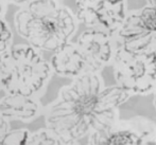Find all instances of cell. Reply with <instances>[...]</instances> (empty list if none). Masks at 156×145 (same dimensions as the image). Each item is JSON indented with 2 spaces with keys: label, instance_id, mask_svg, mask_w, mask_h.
<instances>
[{
  "label": "cell",
  "instance_id": "6da1fadb",
  "mask_svg": "<svg viewBox=\"0 0 156 145\" xmlns=\"http://www.w3.org/2000/svg\"><path fill=\"white\" fill-rule=\"evenodd\" d=\"M129 95L118 85L103 88L98 74L84 72L61 90L60 100L48 116V127L56 135L72 139L83 137L89 128L106 131L113 125L117 107Z\"/></svg>",
  "mask_w": 156,
  "mask_h": 145
},
{
  "label": "cell",
  "instance_id": "7a4b0ae2",
  "mask_svg": "<svg viewBox=\"0 0 156 145\" xmlns=\"http://www.w3.org/2000/svg\"><path fill=\"white\" fill-rule=\"evenodd\" d=\"M112 64L117 85L129 94H147L154 89L156 53L131 51L116 45Z\"/></svg>",
  "mask_w": 156,
  "mask_h": 145
},
{
  "label": "cell",
  "instance_id": "3957f363",
  "mask_svg": "<svg viewBox=\"0 0 156 145\" xmlns=\"http://www.w3.org/2000/svg\"><path fill=\"white\" fill-rule=\"evenodd\" d=\"M114 39L131 51L156 53V5L129 13Z\"/></svg>",
  "mask_w": 156,
  "mask_h": 145
},
{
  "label": "cell",
  "instance_id": "277c9868",
  "mask_svg": "<svg viewBox=\"0 0 156 145\" xmlns=\"http://www.w3.org/2000/svg\"><path fill=\"white\" fill-rule=\"evenodd\" d=\"M76 18L89 30L115 37L127 14V0H76Z\"/></svg>",
  "mask_w": 156,
  "mask_h": 145
},
{
  "label": "cell",
  "instance_id": "5b68a950",
  "mask_svg": "<svg viewBox=\"0 0 156 145\" xmlns=\"http://www.w3.org/2000/svg\"><path fill=\"white\" fill-rule=\"evenodd\" d=\"M76 47L84 58L85 72L97 73L112 63L116 43L114 37L88 29L80 35Z\"/></svg>",
  "mask_w": 156,
  "mask_h": 145
},
{
  "label": "cell",
  "instance_id": "8992f818",
  "mask_svg": "<svg viewBox=\"0 0 156 145\" xmlns=\"http://www.w3.org/2000/svg\"><path fill=\"white\" fill-rule=\"evenodd\" d=\"M53 70L60 75L79 76L85 72V61L78 47L66 43L54 51L51 58Z\"/></svg>",
  "mask_w": 156,
  "mask_h": 145
},
{
  "label": "cell",
  "instance_id": "52a82bcc",
  "mask_svg": "<svg viewBox=\"0 0 156 145\" xmlns=\"http://www.w3.org/2000/svg\"><path fill=\"white\" fill-rule=\"evenodd\" d=\"M37 104L30 100L29 96L20 94H10L0 102V112L6 118L30 119L37 111Z\"/></svg>",
  "mask_w": 156,
  "mask_h": 145
},
{
  "label": "cell",
  "instance_id": "ba28073f",
  "mask_svg": "<svg viewBox=\"0 0 156 145\" xmlns=\"http://www.w3.org/2000/svg\"><path fill=\"white\" fill-rule=\"evenodd\" d=\"M51 32L48 30L47 26L43 21V19L33 18L28 25V35L27 39L32 45L33 48L43 49L44 45L50 37Z\"/></svg>",
  "mask_w": 156,
  "mask_h": 145
},
{
  "label": "cell",
  "instance_id": "9c48e42d",
  "mask_svg": "<svg viewBox=\"0 0 156 145\" xmlns=\"http://www.w3.org/2000/svg\"><path fill=\"white\" fill-rule=\"evenodd\" d=\"M58 6L54 0H33L29 4V13L32 17L44 19L46 17H56Z\"/></svg>",
  "mask_w": 156,
  "mask_h": 145
},
{
  "label": "cell",
  "instance_id": "30bf717a",
  "mask_svg": "<svg viewBox=\"0 0 156 145\" xmlns=\"http://www.w3.org/2000/svg\"><path fill=\"white\" fill-rule=\"evenodd\" d=\"M58 21L63 32L70 37L76 29V23L73 15L67 8H60L58 12Z\"/></svg>",
  "mask_w": 156,
  "mask_h": 145
},
{
  "label": "cell",
  "instance_id": "8fae6325",
  "mask_svg": "<svg viewBox=\"0 0 156 145\" xmlns=\"http://www.w3.org/2000/svg\"><path fill=\"white\" fill-rule=\"evenodd\" d=\"M28 141L29 131L26 129H19L6 133L0 141V145H27Z\"/></svg>",
  "mask_w": 156,
  "mask_h": 145
},
{
  "label": "cell",
  "instance_id": "7c38bea8",
  "mask_svg": "<svg viewBox=\"0 0 156 145\" xmlns=\"http://www.w3.org/2000/svg\"><path fill=\"white\" fill-rule=\"evenodd\" d=\"M33 18L29 11H20L15 16V27L16 31L20 36L27 38L28 35V25Z\"/></svg>",
  "mask_w": 156,
  "mask_h": 145
},
{
  "label": "cell",
  "instance_id": "4fadbf2b",
  "mask_svg": "<svg viewBox=\"0 0 156 145\" xmlns=\"http://www.w3.org/2000/svg\"><path fill=\"white\" fill-rule=\"evenodd\" d=\"M55 141L56 140L50 137L48 133L39 130L33 136L31 140L28 141L27 145H55Z\"/></svg>",
  "mask_w": 156,
  "mask_h": 145
},
{
  "label": "cell",
  "instance_id": "5bb4252c",
  "mask_svg": "<svg viewBox=\"0 0 156 145\" xmlns=\"http://www.w3.org/2000/svg\"><path fill=\"white\" fill-rule=\"evenodd\" d=\"M11 38H12V33H11V30L9 29L8 25L0 19V39L5 40L9 43V41L11 40Z\"/></svg>",
  "mask_w": 156,
  "mask_h": 145
},
{
  "label": "cell",
  "instance_id": "9a60e30c",
  "mask_svg": "<svg viewBox=\"0 0 156 145\" xmlns=\"http://www.w3.org/2000/svg\"><path fill=\"white\" fill-rule=\"evenodd\" d=\"M76 139H72L69 137H64V136H58V139L55 141V145H76Z\"/></svg>",
  "mask_w": 156,
  "mask_h": 145
},
{
  "label": "cell",
  "instance_id": "2e32d148",
  "mask_svg": "<svg viewBox=\"0 0 156 145\" xmlns=\"http://www.w3.org/2000/svg\"><path fill=\"white\" fill-rule=\"evenodd\" d=\"M8 43H9L8 41L0 39V53H2V52L6 51V48H8Z\"/></svg>",
  "mask_w": 156,
  "mask_h": 145
},
{
  "label": "cell",
  "instance_id": "e0dca14e",
  "mask_svg": "<svg viewBox=\"0 0 156 145\" xmlns=\"http://www.w3.org/2000/svg\"><path fill=\"white\" fill-rule=\"evenodd\" d=\"M148 4H151V5H156V0H147Z\"/></svg>",
  "mask_w": 156,
  "mask_h": 145
},
{
  "label": "cell",
  "instance_id": "ac0fdd59",
  "mask_svg": "<svg viewBox=\"0 0 156 145\" xmlns=\"http://www.w3.org/2000/svg\"><path fill=\"white\" fill-rule=\"evenodd\" d=\"M14 2H16V3H23V2H26L27 0H13Z\"/></svg>",
  "mask_w": 156,
  "mask_h": 145
},
{
  "label": "cell",
  "instance_id": "d6986e66",
  "mask_svg": "<svg viewBox=\"0 0 156 145\" xmlns=\"http://www.w3.org/2000/svg\"><path fill=\"white\" fill-rule=\"evenodd\" d=\"M155 91V103H156V82H155V85H154V89H153Z\"/></svg>",
  "mask_w": 156,
  "mask_h": 145
},
{
  "label": "cell",
  "instance_id": "ffe728a7",
  "mask_svg": "<svg viewBox=\"0 0 156 145\" xmlns=\"http://www.w3.org/2000/svg\"><path fill=\"white\" fill-rule=\"evenodd\" d=\"M0 12H1V4H0Z\"/></svg>",
  "mask_w": 156,
  "mask_h": 145
}]
</instances>
